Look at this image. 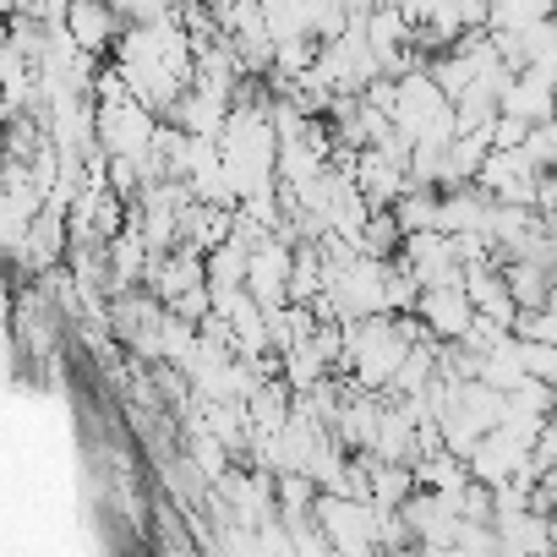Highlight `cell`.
I'll return each mask as SVG.
<instances>
[{"label":"cell","mask_w":557,"mask_h":557,"mask_svg":"<svg viewBox=\"0 0 557 557\" xmlns=\"http://www.w3.org/2000/svg\"><path fill=\"white\" fill-rule=\"evenodd\" d=\"M66 28L77 34V45H88L94 55H115L121 34H126V17L110 7V0H72L66 7Z\"/></svg>","instance_id":"5b68a950"},{"label":"cell","mask_w":557,"mask_h":557,"mask_svg":"<svg viewBox=\"0 0 557 557\" xmlns=\"http://www.w3.org/2000/svg\"><path fill=\"white\" fill-rule=\"evenodd\" d=\"M159 132V110H148L143 99H121V104H99V148L104 153H148Z\"/></svg>","instance_id":"7a4b0ae2"},{"label":"cell","mask_w":557,"mask_h":557,"mask_svg":"<svg viewBox=\"0 0 557 557\" xmlns=\"http://www.w3.org/2000/svg\"><path fill=\"white\" fill-rule=\"evenodd\" d=\"M230 110H235V94H219V88H202V83H191V88L175 99L170 121H181L191 137H224V126H230Z\"/></svg>","instance_id":"8992f818"},{"label":"cell","mask_w":557,"mask_h":557,"mask_svg":"<svg viewBox=\"0 0 557 557\" xmlns=\"http://www.w3.org/2000/svg\"><path fill=\"white\" fill-rule=\"evenodd\" d=\"M290 278H296V246L285 235H268L262 246H251V278H246V290L262 307H285L290 301Z\"/></svg>","instance_id":"3957f363"},{"label":"cell","mask_w":557,"mask_h":557,"mask_svg":"<svg viewBox=\"0 0 557 557\" xmlns=\"http://www.w3.org/2000/svg\"><path fill=\"white\" fill-rule=\"evenodd\" d=\"M251 278V246L246 240H219L213 251H208V285L213 290H230V285H246Z\"/></svg>","instance_id":"30bf717a"},{"label":"cell","mask_w":557,"mask_h":557,"mask_svg":"<svg viewBox=\"0 0 557 557\" xmlns=\"http://www.w3.org/2000/svg\"><path fill=\"white\" fill-rule=\"evenodd\" d=\"M552 121H557V104H552Z\"/></svg>","instance_id":"5bb4252c"},{"label":"cell","mask_w":557,"mask_h":557,"mask_svg":"<svg viewBox=\"0 0 557 557\" xmlns=\"http://www.w3.org/2000/svg\"><path fill=\"white\" fill-rule=\"evenodd\" d=\"M475 301H470V290H465V278L459 285H426L421 290V307H416V318L432 329V339H465V329L475 323Z\"/></svg>","instance_id":"277c9868"},{"label":"cell","mask_w":557,"mask_h":557,"mask_svg":"<svg viewBox=\"0 0 557 557\" xmlns=\"http://www.w3.org/2000/svg\"><path fill=\"white\" fill-rule=\"evenodd\" d=\"M399 246H405L399 213H394V208H372V219H367V230H361V251H372V257H399Z\"/></svg>","instance_id":"7c38bea8"},{"label":"cell","mask_w":557,"mask_h":557,"mask_svg":"<svg viewBox=\"0 0 557 557\" xmlns=\"http://www.w3.org/2000/svg\"><path fill=\"white\" fill-rule=\"evenodd\" d=\"M318 524L329 530V541H334V552H350V557H361V552H372V546H383V530H377V503L372 497H350V492H318Z\"/></svg>","instance_id":"6da1fadb"},{"label":"cell","mask_w":557,"mask_h":557,"mask_svg":"<svg viewBox=\"0 0 557 557\" xmlns=\"http://www.w3.org/2000/svg\"><path fill=\"white\" fill-rule=\"evenodd\" d=\"M437 186H405L399 191V202H394V213H399V224H405V235H416V230H437Z\"/></svg>","instance_id":"8fae6325"},{"label":"cell","mask_w":557,"mask_h":557,"mask_svg":"<svg viewBox=\"0 0 557 557\" xmlns=\"http://www.w3.org/2000/svg\"><path fill=\"white\" fill-rule=\"evenodd\" d=\"M552 104H557V72L552 66H524L503 94V110L524 115V121H552Z\"/></svg>","instance_id":"52a82bcc"},{"label":"cell","mask_w":557,"mask_h":557,"mask_svg":"<svg viewBox=\"0 0 557 557\" xmlns=\"http://www.w3.org/2000/svg\"><path fill=\"white\" fill-rule=\"evenodd\" d=\"M262 23H268L273 45L318 39V34H312V0H262Z\"/></svg>","instance_id":"9c48e42d"},{"label":"cell","mask_w":557,"mask_h":557,"mask_svg":"<svg viewBox=\"0 0 557 557\" xmlns=\"http://www.w3.org/2000/svg\"><path fill=\"white\" fill-rule=\"evenodd\" d=\"M486 219H492V197H486L475 181H465V186H443V197H437V230H443V235L486 230Z\"/></svg>","instance_id":"ba28073f"},{"label":"cell","mask_w":557,"mask_h":557,"mask_svg":"<svg viewBox=\"0 0 557 557\" xmlns=\"http://www.w3.org/2000/svg\"><path fill=\"white\" fill-rule=\"evenodd\" d=\"M524 153L535 159V170H557V121H535L524 137Z\"/></svg>","instance_id":"4fadbf2b"}]
</instances>
